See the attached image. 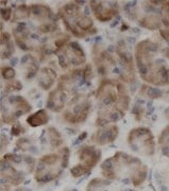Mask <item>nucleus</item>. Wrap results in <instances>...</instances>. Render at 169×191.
I'll return each mask as SVG.
<instances>
[{"label": "nucleus", "instance_id": "9d476101", "mask_svg": "<svg viewBox=\"0 0 169 191\" xmlns=\"http://www.w3.org/2000/svg\"><path fill=\"white\" fill-rule=\"evenodd\" d=\"M9 87L10 90H20L23 88V85L19 81H10L7 84V88Z\"/></svg>", "mask_w": 169, "mask_h": 191}, {"label": "nucleus", "instance_id": "f03ea898", "mask_svg": "<svg viewBox=\"0 0 169 191\" xmlns=\"http://www.w3.org/2000/svg\"><path fill=\"white\" fill-rule=\"evenodd\" d=\"M56 78V73L50 68H44L39 72V85L44 89H49Z\"/></svg>", "mask_w": 169, "mask_h": 191}, {"label": "nucleus", "instance_id": "9b49d317", "mask_svg": "<svg viewBox=\"0 0 169 191\" xmlns=\"http://www.w3.org/2000/svg\"><path fill=\"white\" fill-rule=\"evenodd\" d=\"M148 96L153 98V99H155V98H158L162 96V91H161L160 89H158V88H150V89L148 90Z\"/></svg>", "mask_w": 169, "mask_h": 191}, {"label": "nucleus", "instance_id": "ddd939ff", "mask_svg": "<svg viewBox=\"0 0 169 191\" xmlns=\"http://www.w3.org/2000/svg\"><path fill=\"white\" fill-rule=\"evenodd\" d=\"M23 132H25V128H23L19 123H16L15 125L13 126V128H12V134H13V135L18 136L19 134H21Z\"/></svg>", "mask_w": 169, "mask_h": 191}, {"label": "nucleus", "instance_id": "1a4fd4ad", "mask_svg": "<svg viewBox=\"0 0 169 191\" xmlns=\"http://www.w3.org/2000/svg\"><path fill=\"white\" fill-rule=\"evenodd\" d=\"M1 73H2L3 78L7 80H11L15 76V71H14V69L9 67V66H3L2 69H1Z\"/></svg>", "mask_w": 169, "mask_h": 191}, {"label": "nucleus", "instance_id": "0eeeda50", "mask_svg": "<svg viewBox=\"0 0 169 191\" xmlns=\"http://www.w3.org/2000/svg\"><path fill=\"white\" fill-rule=\"evenodd\" d=\"M30 14V11L26 5H20V7H18L15 11V19L16 20H23L25 18H27Z\"/></svg>", "mask_w": 169, "mask_h": 191}, {"label": "nucleus", "instance_id": "6e6552de", "mask_svg": "<svg viewBox=\"0 0 169 191\" xmlns=\"http://www.w3.org/2000/svg\"><path fill=\"white\" fill-rule=\"evenodd\" d=\"M88 171H89V169L84 166V165H78V166L74 167V168L71 169V174L74 177H79V176L87 173Z\"/></svg>", "mask_w": 169, "mask_h": 191}, {"label": "nucleus", "instance_id": "f8f14e48", "mask_svg": "<svg viewBox=\"0 0 169 191\" xmlns=\"http://www.w3.org/2000/svg\"><path fill=\"white\" fill-rule=\"evenodd\" d=\"M92 66L90 65H86L85 68L83 69V78L85 81L90 79V76H92Z\"/></svg>", "mask_w": 169, "mask_h": 191}, {"label": "nucleus", "instance_id": "39448f33", "mask_svg": "<svg viewBox=\"0 0 169 191\" xmlns=\"http://www.w3.org/2000/svg\"><path fill=\"white\" fill-rule=\"evenodd\" d=\"M142 26L147 29H150V30H153V29H158L160 28L161 26V19L160 17L155 15H149L146 16L142 20Z\"/></svg>", "mask_w": 169, "mask_h": 191}, {"label": "nucleus", "instance_id": "f257e3e1", "mask_svg": "<svg viewBox=\"0 0 169 191\" xmlns=\"http://www.w3.org/2000/svg\"><path fill=\"white\" fill-rule=\"evenodd\" d=\"M100 155H101L100 151L94 146H85L80 151V159L82 162V165L87 167L89 170L99 162Z\"/></svg>", "mask_w": 169, "mask_h": 191}, {"label": "nucleus", "instance_id": "2eb2a0df", "mask_svg": "<svg viewBox=\"0 0 169 191\" xmlns=\"http://www.w3.org/2000/svg\"><path fill=\"white\" fill-rule=\"evenodd\" d=\"M165 53H166V56H167V57H169V49H167L166 51H165Z\"/></svg>", "mask_w": 169, "mask_h": 191}, {"label": "nucleus", "instance_id": "7ed1b4c3", "mask_svg": "<svg viewBox=\"0 0 169 191\" xmlns=\"http://www.w3.org/2000/svg\"><path fill=\"white\" fill-rule=\"evenodd\" d=\"M64 106V98L61 94V90L56 89L53 90L49 94L48 98V107L51 108L54 112H60Z\"/></svg>", "mask_w": 169, "mask_h": 191}, {"label": "nucleus", "instance_id": "423d86ee", "mask_svg": "<svg viewBox=\"0 0 169 191\" xmlns=\"http://www.w3.org/2000/svg\"><path fill=\"white\" fill-rule=\"evenodd\" d=\"M48 135H49V141H50L51 146H53V148H58V146H60L62 144L63 139H62V137H61V134H60V133L58 132L54 128H49Z\"/></svg>", "mask_w": 169, "mask_h": 191}, {"label": "nucleus", "instance_id": "20e7f679", "mask_svg": "<svg viewBox=\"0 0 169 191\" xmlns=\"http://www.w3.org/2000/svg\"><path fill=\"white\" fill-rule=\"evenodd\" d=\"M48 120H49V117H48L47 112L44 109H42L35 112V114L31 115L30 117H28L27 122L31 126H39L46 124L48 122Z\"/></svg>", "mask_w": 169, "mask_h": 191}, {"label": "nucleus", "instance_id": "4468645a", "mask_svg": "<svg viewBox=\"0 0 169 191\" xmlns=\"http://www.w3.org/2000/svg\"><path fill=\"white\" fill-rule=\"evenodd\" d=\"M11 9L10 8H5V9H2V11H1V17H2V19H5V20H9L10 17H11Z\"/></svg>", "mask_w": 169, "mask_h": 191}]
</instances>
